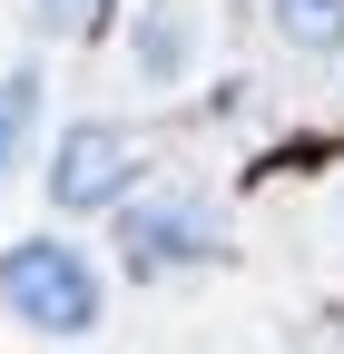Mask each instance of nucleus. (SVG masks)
<instances>
[{"instance_id":"nucleus-1","label":"nucleus","mask_w":344,"mask_h":354,"mask_svg":"<svg viewBox=\"0 0 344 354\" xmlns=\"http://www.w3.org/2000/svg\"><path fill=\"white\" fill-rule=\"evenodd\" d=\"M0 305H10L30 335H89L99 325V266L69 236H20L0 256Z\"/></svg>"},{"instance_id":"nucleus-2","label":"nucleus","mask_w":344,"mask_h":354,"mask_svg":"<svg viewBox=\"0 0 344 354\" xmlns=\"http://www.w3.org/2000/svg\"><path fill=\"white\" fill-rule=\"evenodd\" d=\"M207 246H217V207H207V197H187V187L138 197V207H128V227H118L128 276H167V266H197Z\"/></svg>"},{"instance_id":"nucleus-3","label":"nucleus","mask_w":344,"mask_h":354,"mask_svg":"<svg viewBox=\"0 0 344 354\" xmlns=\"http://www.w3.org/2000/svg\"><path fill=\"white\" fill-rule=\"evenodd\" d=\"M118 187H128V138L108 118H79L59 138V158H50V197L59 207H108Z\"/></svg>"},{"instance_id":"nucleus-4","label":"nucleus","mask_w":344,"mask_h":354,"mask_svg":"<svg viewBox=\"0 0 344 354\" xmlns=\"http://www.w3.org/2000/svg\"><path fill=\"white\" fill-rule=\"evenodd\" d=\"M285 50H344V0H276Z\"/></svg>"},{"instance_id":"nucleus-5","label":"nucleus","mask_w":344,"mask_h":354,"mask_svg":"<svg viewBox=\"0 0 344 354\" xmlns=\"http://www.w3.org/2000/svg\"><path fill=\"white\" fill-rule=\"evenodd\" d=\"M138 59H148V79H178V69H187V20H178V0H148Z\"/></svg>"},{"instance_id":"nucleus-6","label":"nucleus","mask_w":344,"mask_h":354,"mask_svg":"<svg viewBox=\"0 0 344 354\" xmlns=\"http://www.w3.org/2000/svg\"><path fill=\"white\" fill-rule=\"evenodd\" d=\"M30 109H39V79H30V69H10V79H0V167L20 158V138H30Z\"/></svg>"},{"instance_id":"nucleus-7","label":"nucleus","mask_w":344,"mask_h":354,"mask_svg":"<svg viewBox=\"0 0 344 354\" xmlns=\"http://www.w3.org/2000/svg\"><path fill=\"white\" fill-rule=\"evenodd\" d=\"M108 0H39V20H59V30H99Z\"/></svg>"}]
</instances>
